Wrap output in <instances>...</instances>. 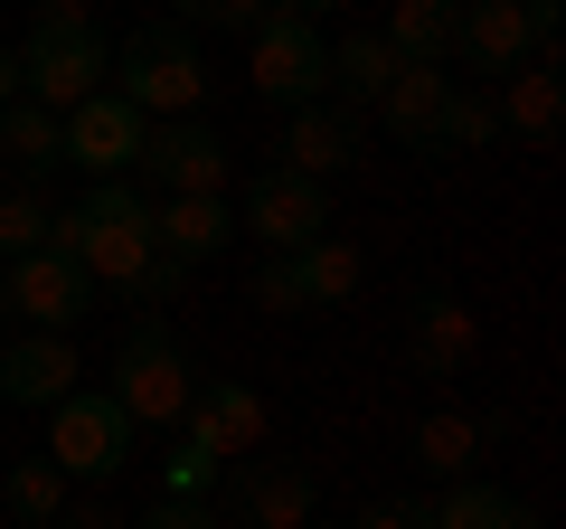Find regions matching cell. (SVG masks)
Masks as SVG:
<instances>
[{
  "instance_id": "4316f807",
  "label": "cell",
  "mask_w": 566,
  "mask_h": 529,
  "mask_svg": "<svg viewBox=\"0 0 566 529\" xmlns=\"http://www.w3.org/2000/svg\"><path fill=\"white\" fill-rule=\"evenodd\" d=\"M0 491H10V520H57V510H66V473L48 464V454H20Z\"/></svg>"
},
{
  "instance_id": "7a4b0ae2",
  "label": "cell",
  "mask_w": 566,
  "mask_h": 529,
  "mask_svg": "<svg viewBox=\"0 0 566 529\" xmlns=\"http://www.w3.org/2000/svg\"><path fill=\"white\" fill-rule=\"evenodd\" d=\"M114 95L133 104L142 123H161V114H199V95H208L199 39H189L180 20H133V39H114Z\"/></svg>"
},
{
  "instance_id": "2e32d148",
  "label": "cell",
  "mask_w": 566,
  "mask_h": 529,
  "mask_svg": "<svg viewBox=\"0 0 566 529\" xmlns=\"http://www.w3.org/2000/svg\"><path fill=\"white\" fill-rule=\"evenodd\" d=\"M453 58H472V76H520V66L538 58V39H528V20H520V0H463Z\"/></svg>"
},
{
  "instance_id": "f35d334b",
  "label": "cell",
  "mask_w": 566,
  "mask_h": 529,
  "mask_svg": "<svg viewBox=\"0 0 566 529\" xmlns=\"http://www.w3.org/2000/svg\"><path fill=\"white\" fill-rule=\"evenodd\" d=\"M20 529H57V520H20Z\"/></svg>"
},
{
  "instance_id": "277c9868",
  "label": "cell",
  "mask_w": 566,
  "mask_h": 529,
  "mask_svg": "<svg viewBox=\"0 0 566 529\" xmlns=\"http://www.w3.org/2000/svg\"><path fill=\"white\" fill-rule=\"evenodd\" d=\"M114 76V39L95 20H29V48H20V95L48 104V114H76L85 95H104Z\"/></svg>"
},
{
  "instance_id": "8d00e7d4",
  "label": "cell",
  "mask_w": 566,
  "mask_h": 529,
  "mask_svg": "<svg viewBox=\"0 0 566 529\" xmlns=\"http://www.w3.org/2000/svg\"><path fill=\"white\" fill-rule=\"evenodd\" d=\"M274 10H293V20H322V0H274Z\"/></svg>"
},
{
  "instance_id": "4fadbf2b",
  "label": "cell",
  "mask_w": 566,
  "mask_h": 529,
  "mask_svg": "<svg viewBox=\"0 0 566 529\" xmlns=\"http://www.w3.org/2000/svg\"><path fill=\"white\" fill-rule=\"evenodd\" d=\"M180 435H199V445H218L227 464L237 454H264V397L245 378H199V397H189Z\"/></svg>"
},
{
  "instance_id": "ac0fdd59",
  "label": "cell",
  "mask_w": 566,
  "mask_h": 529,
  "mask_svg": "<svg viewBox=\"0 0 566 529\" xmlns=\"http://www.w3.org/2000/svg\"><path fill=\"white\" fill-rule=\"evenodd\" d=\"M359 246H340V237H312V246H283V284H293V312H331V303H349L359 293Z\"/></svg>"
},
{
  "instance_id": "52a82bcc",
  "label": "cell",
  "mask_w": 566,
  "mask_h": 529,
  "mask_svg": "<svg viewBox=\"0 0 566 529\" xmlns=\"http://www.w3.org/2000/svg\"><path fill=\"white\" fill-rule=\"evenodd\" d=\"M95 312V274H85L66 246H39V256L0 264V322H29V331H76Z\"/></svg>"
},
{
  "instance_id": "3957f363",
  "label": "cell",
  "mask_w": 566,
  "mask_h": 529,
  "mask_svg": "<svg viewBox=\"0 0 566 529\" xmlns=\"http://www.w3.org/2000/svg\"><path fill=\"white\" fill-rule=\"evenodd\" d=\"M133 426H180L189 397H199V360L180 350V331L161 322V312H142L133 331L114 341V387H104Z\"/></svg>"
},
{
  "instance_id": "5bb4252c",
  "label": "cell",
  "mask_w": 566,
  "mask_h": 529,
  "mask_svg": "<svg viewBox=\"0 0 566 529\" xmlns=\"http://www.w3.org/2000/svg\"><path fill=\"white\" fill-rule=\"evenodd\" d=\"M283 170H303V180H331V170H359V114L349 104H303V114H283Z\"/></svg>"
},
{
  "instance_id": "30bf717a",
  "label": "cell",
  "mask_w": 566,
  "mask_h": 529,
  "mask_svg": "<svg viewBox=\"0 0 566 529\" xmlns=\"http://www.w3.org/2000/svg\"><path fill=\"white\" fill-rule=\"evenodd\" d=\"M237 227H245V237H264V256H283V246H312V237H331V189L303 180V170H283V162H264L255 180H245Z\"/></svg>"
},
{
  "instance_id": "603a6c76",
  "label": "cell",
  "mask_w": 566,
  "mask_h": 529,
  "mask_svg": "<svg viewBox=\"0 0 566 529\" xmlns=\"http://www.w3.org/2000/svg\"><path fill=\"white\" fill-rule=\"evenodd\" d=\"M557 123H566L557 66H520V76H501V133H520V143H557Z\"/></svg>"
},
{
  "instance_id": "d6a6232c",
  "label": "cell",
  "mask_w": 566,
  "mask_h": 529,
  "mask_svg": "<svg viewBox=\"0 0 566 529\" xmlns=\"http://www.w3.org/2000/svg\"><path fill=\"white\" fill-rule=\"evenodd\" d=\"M349 529H434V510L424 501H378V510H359Z\"/></svg>"
},
{
  "instance_id": "9c48e42d",
  "label": "cell",
  "mask_w": 566,
  "mask_h": 529,
  "mask_svg": "<svg viewBox=\"0 0 566 529\" xmlns=\"http://www.w3.org/2000/svg\"><path fill=\"white\" fill-rule=\"evenodd\" d=\"M218 483H227L237 529H312V510H322V483L303 464H283V454H237Z\"/></svg>"
},
{
  "instance_id": "8fae6325",
  "label": "cell",
  "mask_w": 566,
  "mask_h": 529,
  "mask_svg": "<svg viewBox=\"0 0 566 529\" xmlns=\"http://www.w3.org/2000/svg\"><path fill=\"white\" fill-rule=\"evenodd\" d=\"M142 133H151V123H142L133 104L114 95V85H104V95H85L76 114H57V152H66L76 170H95V180H133Z\"/></svg>"
},
{
  "instance_id": "1f68e13d",
  "label": "cell",
  "mask_w": 566,
  "mask_h": 529,
  "mask_svg": "<svg viewBox=\"0 0 566 529\" xmlns=\"http://www.w3.org/2000/svg\"><path fill=\"white\" fill-rule=\"evenodd\" d=\"M133 529H218V510H208V501H170V491H161V501L142 510Z\"/></svg>"
},
{
  "instance_id": "4dcf8cb0",
  "label": "cell",
  "mask_w": 566,
  "mask_h": 529,
  "mask_svg": "<svg viewBox=\"0 0 566 529\" xmlns=\"http://www.w3.org/2000/svg\"><path fill=\"white\" fill-rule=\"evenodd\" d=\"M180 284H189V264H180V256H151V264H142V274H133L123 293H133V303H170Z\"/></svg>"
},
{
  "instance_id": "d6986e66",
  "label": "cell",
  "mask_w": 566,
  "mask_h": 529,
  "mask_svg": "<svg viewBox=\"0 0 566 529\" xmlns=\"http://www.w3.org/2000/svg\"><path fill=\"white\" fill-rule=\"evenodd\" d=\"M406 350H416V369H434V378H453V369L472 360V312L453 303L444 284H424L416 303H406Z\"/></svg>"
},
{
  "instance_id": "f546056e",
  "label": "cell",
  "mask_w": 566,
  "mask_h": 529,
  "mask_svg": "<svg viewBox=\"0 0 566 529\" xmlns=\"http://www.w3.org/2000/svg\"><path fill=\"white\" fill-rule=\"evenodd\" d=\"M264 10H274V0H170V20H180L189 39H199V29H255Z\"/></svg>"
},
{
  "instance_id": "f1b7e54d",
  "label": "cell",
  "mask_w": 566,
  "mask_h": 529,
  "mask_svg": "<svg viewBox=\"0 0 566 529\" xmlns=\"http://www.w3.org/2000/svg\"><path fill=\"white\" fill-rule=\"evenodd\" d=\"M218 473H227V454L199 445V435H180V454L161 464V491H170V501H208V483H218Z\"/></svg>"
},
{
  "instance_id": "cb8c5ba5",
  "label": "cell",
  "mask_w": 566,
  "mask_h": 529,
  "mask_svg": "<svg viewBox=\"0 0 566 529\" xmlns=\"http://www.w3.org/2000/svg\"><path fill=\"white\" fill-rule=\"evenodd\" d=\"M416 454H424V473H444V483H472V454H482V416L434 407V416L416 426Z\"/></svg>"
},
{
  "instance_id": "ba28073f",
  "label": "cell",
  "mask_w": 566,
  "mask_h": 529,
  "mask_svg": "<svg viewBox=\"0 0 566 529\" xmlns=\"http://www.w3.org/2000/svg\"><path fill=\"white\" fill-rule=\"evenodd\" d=\"M133 180H151L161 199H208V189L227 180V133L199 114H161L151 133H142V162Z\"/></svg>"
},
{
  "instance_id": "7402d4cb",
  "label": "cell",
  "mask_w": 566,
  "mask_h": 529,
  "mask_svg": "<svg viewBox=\"0 0 566 529\" xmlns=\"http://www.w3.org/2000/svg\"><path fill=\"white\" fill-rule=\"evenodd\" d=\"M387 85H397V48H387L378 29H349V39L331 48V95H340L349 114H368Z\"/></svg>"
},
{
  "instance_id": "83f0119b",
  "label": "cell",
  "mask_w": 566,
  "mask_h": 529,
  "mask_svg": "<svg viewBox=\"0 0 566 529\" xmlns=\"http://www.w3.org/2000/svg\"><path fill=\"white\" fill-rule=\"evenodd\" d=\"M482 143H501V95H491V85H453V104H444V152H482Z\"/></svg>"
},
{
  "instance_id": "9a60e30c",
  "label": "cell",
  "mask_w": 566,
  "mask_h": 529,
  "mask_svg": "<svg viewBox=\"0 0 566 529\" xmlns=\"http://www.w3.org/2000/svg\"><path fill=\"white\" fill-rule=\"evenodd\" d=\"M444 104H453V76H444V66H397V85L378 95V123L397 133L406 152L434 162V152H444Z\"/></svg>"
},
{
  "instance_id": "e575fe53",
  "label": "cell",
  "mask_w": 566,
  "mask_h": 529,
  "mask_svg": "<svg viewBox=\"0 0 566 529\" xmlns=\"http://www.w3.org/2000/svg\"><path fill=\"white\" fill-rule=\"evenodd\" d=\"M29 20H95V0H39Z\"/></svg>"
},
{
  "instance_id": "e0dca14e",
  "label": "cell",
  "mask_w": 566,
  "mask_h": 529,
  "mask_svg": "<svg viewBox=\"0 0 566 529\" xmlns=\"http://www.w3.org/2000/svg\"><path fill=\"white\" fill-rule=\"evenodd\" d=\"M151 246L199 274V264H218L227 246H237V208H227L218 189H208V199H161V208H151Z\"/></svg>"
},
{
  "instance_id": "74e56055",
  "label": "cell",
  "mask_w": 566,
  "mask_h": 529,
  "mask_svg": "<svg viewBox=\"0 0 566 529\" xmlns=\"http://www.w3.org/2000/svg\"><path fill=\"white\" fill-rule=\"evenodd\" d=\"M322 10H359V0H322Z\"/></svg>"
},
{
  "instance_id": "d590c367",
  "label": "cell",
  "mask_w": 566,
  "mask_h": 529,
  "mask_svg": "<svg viewBox=\"0 0 566 529\" xmlns=\"http://www.w3.org/2000/svg\"><path fill=\"white\" fill-rule=\"evenodd\" d=\"M0 104H20V48H0Z\"/></svg>"
},
{
  "instance_id": "d4e9b609",
  "label": "cell",
  "mask_w": 566,
  "mask_h": 529,
  "mask_svg": "<svg viewBox=\"0 0 566 529\" xmlns=\"http://www.w3.org/2000/svg\"><path fill=\"white\" fill-rule=\"evenodd\" d=\"M434 510V529H520L528 520V501H510L501 483H453L444 501H424Z\"/></svg>"
},
{
  "instance_id": "484cf974",
  "label": "cell",
  "mask_w": 566,
  "mask_h": 529,
  "mask_svg": "<svg viewBox=\"0 0 566 529\" xmlns=\"http://www.w3.org/2000/svg\"><path fill=\"white\" fill-rule=\"evenodd\" d=\"M39 246H57V208H48L39 189H10V199H0V264L39 256Z\"/></svg>"
},
{
  "instance_id": "44dd1931",
  "label": "cell",
  "mask_w": 566,
  "mask_h": 529,
  "mask_svg": "<svg viewBox=\"0 0 566 529\" xmlns=\"http://www.w3.org/2000/svg\"><path fill=\"white\" fill-rule=\"evenodd\" d=\"M453 29H463V0H397L378 39L397 48V66H444L453 58Z\"/></svg>"
},
{
  "instance_id": "5b68a950",
  "label": "cell",
  "mask_w": 566,
  "mask_h": 529,
  "mask_svg": "<svg viewBox=\"0 0 566 529\" xmlns=\"http://www.w3.org/2000/svg\"><path fill=\"white\" fill-rule=\"evenodd\" d=\"M245 85H255L274 114H303V104H322L331 95V48H322V29L312 20H293V10H264L255 29H245Z\"/></svg>"
},
{
  "instance_id": "836d02e7",
  "label": "cell",
  "mask_w": 566,
  "mask_h": 529,
  "mask_svg": "<svg viewBox=\"0 0 566 529\" xmlns=\"http://www.w3.org/2000/svg\"><path fill=\"white\" fill-rule=\"evenodd\" d=\"M57 529H133V520H123L114 501H66V510H57Z\"/></svg>"
},
{
  "instance_id": "7c38bea8",
  "label": "cell",
  "mask_w": 566,
  "mask_h": 529,
  "mask_svg": "<svg viewBox=\"0 0 566 529\" xmlns=\"http://www.w3.org/2000/svg\"><path fill=\"white\" fill-rule=\"evenodd\" d=\"M66 387H85V360L66 331H20V341L0 350V407H57Z\"/></svg>"
},
{
  "instance_id": "8992f818",
  "label": "cell",
  "mask_w": 566,
  "mask_h": 529,
  "mask_svg": "<svg viewBox=\"0 0 566 529\" xmlns=\"http://www.w3.org/2000/svg\"><path fill=\"white\" fill-rule=\"evenodd\" d=\"M48 464L66 483H114L133 464V416L104 397V387H66L57 407H48Z\"/></svg>"
},
{
  "instance_id": "6da1fadb",
  "label": "cell",
  "mask_w": 566,
  "mask_h": 529,
  "mask_svg": "<svg viewBox=\"0 0 566 529\" xmlns=\"http://www.w3.org/2000/svg\"><path fill=\"white\" fill-rule=\"evenodd\" d=\"M57 246L95 274V284H133L142 264L161 256V246H151V199H142L133 180H95L76 208H57Z\"/></svg>"
},
{
  "instance_id": "ffe728a7",
  "label": "cell",
  "mask_w": 566,
  "mask_h": 529,
  "mask_svg": "<svg viewBox=\"0 0 566 529\" xmlns=\"http://www.w3.org/2000/svg\"><path fill=\"white\" fill-rule=\"evenodd\" d=\"M66 152H57V114H48V104H0V170H10V180L20 189H39L48 170H57Z\"/></svg>"
}]
</instances>
